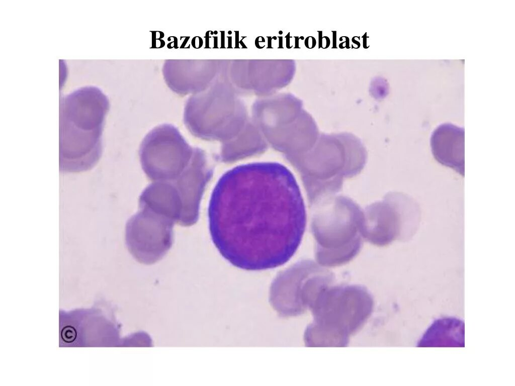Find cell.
<instances>
[{"label":"cell","instance_id":"5b68a950","mask_svg":"<svg viewBox=\"0 0 515 386\" xmlns=\"http://www.w3.org/2000/svg\"><path fill=\"white\" fill-rule=\"evenodd\" d=\"M363 211L364 239L380 247L395 240H409L420 222L417 203L400 193L388 194L382 201L373 203Z\"/></svg>","mask_w":515,"mask_h":386},{"label":"cell","instance_id":"8992f818","mask_svg":"<svg viewBox=\"0 0 515 386\" xmlns=\"http://www.w3.org/2000/svg\"><path fill=\"white\" fill-rule=\"evenodd\" d=\"M194 151L176 127L160 125L143 139L139 150L140 162L152 181L173 180L189 165Z\"/></svg>","mask_w":515,"mask_h":386},{"label":"cell","instance_id":"3957f363","mask_svg":"<svg viewBox=\"0 0 515 386\" xmlns=\"http://www.w3.org/2000/svg\"><path fill=\"white\" fill-rule=\"evenodd\" d=\"M312 207L311 229L317 262L332 267L351 261L362 246L364 211L342 196L328 197Z\"/></svg>","mask_w":515,"mask_h":386},{"label":"cell","instance_id":"7a4b0ae2","mask_svg":"<svg viewBox=\"0 0 515 386\" xmlns=\"http://www.w3.org/2000/svg\"><path fill=\"white\" fill-rule=\"evenodd\" d=\"M109 104L98 88H78L60 106L59 165L62 171L79 172L93 168L102 152V136Z\"/></svg>","mask_w":515,"mask_h":386},{"label":"cell","instance_id":"6da1fadb","mask_svg":"<svg viewBox=\"0 0 515 386\" xmlns=\"http://www.w3.org/2000/svg\"><path fill=\"white\" fill-rule=\"evenodd\" d=\"M222 176L208 208L212 240L233 266L261 270L287 262L306 224L298 184L284 168L258 164Z\"/></svg>","mask_w":515,"mask_h":386},{"label":"cell","instance_id":"ba28073f","mask_svg":"<svg viewBox=\"0 0 515 386\" xmlns=\"http://www.w3.org/2000/svg\"><path fill=\"white\" fill-rule=\"evenodd\" d=\"M430 144L435 159L462 175L464 174V129L446 123L432 133Z\"/></svg>","mask_w":515,"mask_h":386},{"label":"cell","instance_id":"9c48e42d","mask_svg":"<svg viewBox=\"0 0 515 386\" xmlns=\"http://www.w3.org/2000/svg\"><path fill=\"white\" fill-rule=\"evenodd\" d=\"M61 336L64 342L71 343L76 339L77 332L73 327L66 326L62 329L61 332Z\"/></svg>","mask_w":515,"mask_h":386},{"label":"cell","instance_id":"277c9868","mask_svg":"<svg viewBox=\"0 0 515 386\" xmlns=\"http://www.w3.org/2000/svg\"><path fill=\"white\" fill-rule=\"evenodd\" d=\"M372 302L363 286L329 287L312 306L315 321L307 330V341L316 346H344L370 314Z\"/></svg>","mask_w":515,"mask_h":386},{"label":"cell","instance_id":"52a82bcc","mask_svg":"<svg viewBox=\"0 0 515 386\" xmlns=\"http://www.w3.org/2000/svg\"><path fill=\"white\" fill-rule=\"evenodd\" d=\"M174 224L152 212L140 209L126 224L125 240L129 251L140 263L158 261L172 245Z\"/></svg>","mask_w":515,"mask_h":386}]
</instances>
